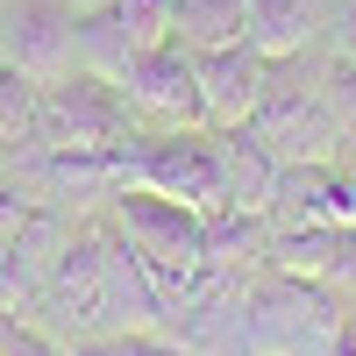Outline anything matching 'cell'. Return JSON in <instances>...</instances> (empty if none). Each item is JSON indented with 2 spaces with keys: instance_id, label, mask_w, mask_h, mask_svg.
I'll use <instances>...</instances> for the list:
<instances>
[{
  "instance_id": "cell-1",
  "label": "cell",
  "mask_w": 356,
  "mask_h": 356,
  "mask_svg": "<svg viewBox=\"0 0 356 356\" xmlns=\"http://www.w3.org/2000/svg\"><path fill=\"white\" fill-rule=\"evenodd\" d=\"M22 314H57L72 328V342H93V335H129V328H157L164 321V300L143 257L129 250V235L114 228L107 214L100 221H79L57 271L43 278V292L29 300Z\"/></svg>"
},
{
  "instance_id": "cell-2",
  "label": "cell",
  "mask_w": 356,
  "mask_h": 356,
  "mask_svg": "<svg viewBox=\"0 0 356 356\" xmlns=\"http://www.w3.org/2000/svg\"><path fill=\"white\" fill-rule=\"evenodd\" d=\"M349 300L335 285H314L300 271H278V264H264L243 292V328H235V356H321L342 328Z\"/></svg>"
},
{
  "instance_id": "cell-3",
  "label": "cell",
  "mask_w": 356,
  "mask_h": 356,
  "mask_svg": "<svg viewBox=\"0 0 356 356\" xmlns=\"http://www.w3.org/2000/svg\"><path fill=\"white\" fill-rule=\"evenodd\" d=\"M122 186H150L164 200H186L200 214H228V157L221 129H129L114 143Z\"/></svg>"
},
{
  "instance_id": "cell-4",
  "label": "cell",
  "mask_w": 356,
  "mask_h": 356,
  "mask_svg": "<svg viewBox=\"0 0 356 356\" xmlns=\"http://www.w3.org/2000/svg\"><path fill=\"white\" fill-rule=\"evenodd\" d=\"M107 221L122 228L129 250L143 257L157 300H171V292L207 264V214L186 207V200H164V193H150V186H122V193L107 200Z\"/></svg>"
},
{
  "instance_id": "cell-5",
  "label": "cell",
  "mask_w": 356,
  "mask_h": 356,
  "mask_svg": "<svg viewBox=\"0 0 356 356\" xmlns=\"http://www.w3.org/2000/svg\"><path fill=\"white\" fill-rule=\"evenodd\" d=\"M136 129L129 93L107 72H65L36 93V150H114Z\"/></svg>"
},
{
  "instance_id": "cell-6",
  "label": "cell",
  "mask_w": 356,
  "mask_h": 356,
  "mask_svg": "<svg viewBox=\"0 0 356 356\" xmlns=\"http://www.w3.org/2000/svg\"><path fill=\"white\" fill-rule=\"evenodd\" d=\"M243 136L257 143L271 164H307V157H342V122L321 100V72L307 86H285V65L271 57V86H264L257 114L243 122Z\"/></svg>"
},
{
  "instance_id": "cell-7",
  "label": "cell",
  "mask_w": 356,
  "mask_h": 356,
  "mask_svg": "<svg viewBox=\"0 0 356 356\" xmlns=\"http://www.w3.org/2000/svg\"><path fill=\"white\" fill-rule=\"evenodd\" d=\"M136 107V129H200L207 107H200V50H186L178 36L136 50L122 79H114Z\"/></svg>"
},
{
  "instance_id": "cell-8",
  "label": "cell",
  "mask_w": 356,
  "mask_h": 356,
  "mask_svg": "<svg viewBox=\"0 0 356 356\" xmlns=\"http://www.w3.org/2000/svg\"><path fill=\"white\" fill-rule=\"evenodd\" d=\"M0 65L36 86L79 72V8L72 0H0Z\"/></svg>"
},
{
  "instance_id": "cell-9",
  "label": "cell",
  "mask_w": 356,
  "mask_h": 356,
  "mask_svg": "<svg viewBox=\"0 0 356 356\" xmlns=\"http://www.w3.org/2000/svg\"><path fill=\"white\" fill-rule=\"evenodd\" d=\"M72 214L65 207H36L15 235H0V314H22L29 300L43 292V278L57 271V257L72 243Z\"/></svg>"
},
{
  "instance_id": "cell-10",
  "label": "cell",
  "mask_w": 356,
  "mask_h": 356,
  "mask_svg": "<svg viewBox=\"0 0 356 356\" xmlns=\"http://www.w3.org/2000/svg\"><path fill=\"white\" fill-rule=\"evenodd\" d=\"M264 86H271V57L257 43H221V50H200V107H207V129H243Z\"/></svg>"
},
{
  "instance_id": "cell-11",
  "label": "cell",
  "mask_w": 356,
  "mask_h": 356,
  "mask_svg": "<svg viewBox=\"0 0 356 356\" xmlns=\"http://www.w3.org/2000/svg\"><path fill=\"white\" fill-rule=\"evenodd\" d=\"M335 186H342V164H335V157L278 164L271 200H264V214H271V243H278V235H292V228H321V221H335Z\"/></svg>"
},
{
  "instance_id": "cell-12",
  "label": "cell",
  "mask_w": 356,
  "mask_h": 356,
  "mask_svg": "<svg viewBox=\"0 0 356 356\" xmlns=\"http://www.w3.org/2000/svg\"><path fill=\"white\" fill-rule=\"evenodd\" d=\"M328 15H335V0H250L243 43H257L264 57H307L328 36Z\"/></svg>"
},
{
  "instance_id": "cell-13",
  "label": "cell",
  "mask_w": 356,
  "mask_h": 356,
  "mask_svg": "<svg viewBox=\"0 0 356 356\" xmlns=\"http://www.w3.org/2000/svg\"><path fill=\"white\" fill-rule=\"evenodd\" d=\"M243 29H250V0H171V36L186 50L243 43Z\"/></svg>"
},
{
  "instance_id": "cell-14",
  "label": "cell",
  "mask_w": 356,
  "mask_h": 356,
  "mask_svg": "<svg viewBox=\"0 0 356 356\" xmlns=\"http://www.w3.org/2000/svg\"><path fill=\"white\" fill-rule=\"evenodd\" d=\"M36 93L43 86L29 72L0 65V150H36Z\"/></svg>"
},
{
  "instance_id": "cell-15",
  "label": "cell",
  "mask_w": 356,
  "mask_h": 356,
  "mask_svg": "<svg viewBox=\"0 0 356 356\" xmlns=\"http://www.w3.org/2000/svg\"><path fill=\"white\" fill-rule=\"evenodd\" d=\"M65 356H193L186 342H171L164 328H129V335H93V342H72Z\"/></svg>"
},
{
  "instance_id": "cell-16",
  "label": "cell",
  "mask_w": 356,
  "mask_h": 356,
  "mask_svg": "<svg viewBox=\"0 0 356 356\" xmlns=\"http://www.w3.org/2000/svg\"><path fill=\"white\" fill-rule=\"evenodd\" d=\"M107 8L122 22V36H129V57L171 36V0H107Z\"/></svg>"
},
{
  "instance_id": "cell-17",
  "label": "cell",
  "mask_w": 356,
  "mask_h": 356,
  "mask_svg": "<svg viewBox=\"0 0 356 356\" xmlns=\"http://www.w3.org/2000/svg\"><path fill=\"white\" fill-rule=\"evenodd\" d=\"M321 100L342 122V143H356V57H328L321 65Z\"/></svg>"
},
{
  "instance_id": "cell-18",
  "label": "cell",
  "mask_w": 356,
  "mask_h": 356,
  "mask_svg": "<svg viewBox=\"0 0 356 356\" xmlns=\"http://www.w3.org/2000/svg\"><path fill=\"white\" fill-rule=\"evenodd\" d=\"M0 356H65V342L43 335L36 321H22V314H0Z\"/></svg>"
},
{
  "instance_id": "cell-19",
  "label": "cell",
  "mask_w": 356,
  "mask_h": 356,
  "mask_svg": "<svg viewBox=\"0 0 356 356\" xmlns=\"http://www.w3.org/2000/svg\"><path fill=\"white\" fill-rule=\"evenodd\" d=\"M29 214H36V200H29V186L22 178H0V235H15Z\"/></svg>"
},
{
  "instance_id": "cell-20",
  "label": "cell",
  "mask_w": 356,
  "mask_h": 356,
  "mask_svg": "<svg viewBox=\"0 0 356 356\" xmlns=\"http://www.w3.org/2000/svg\"><path fill=\"white\" fill-rule=\"evenodd\" d=\"M328 43H335V57H356V0H335V15H328Z\"/></svg>"
},
{
  "instance_id": "cell-21",
  "label": "cell",
  "mask_w": 356,
  "mask_h": 356,
  "mask_svg": "<svg viewBox=\"0 0 356 356\" xmlns=\"http://www.w3.org/2000/svg\"><path fill=\"white\" fill-rule=\"evenodd\" d=\"M72 8H79V15H86V8H107V0H72Z\"/></svg>"
}]
</instances>
